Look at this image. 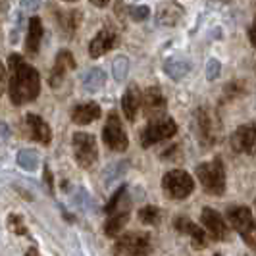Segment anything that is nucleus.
Segmentation results:
<instances>
[{
  "instance_id": "16",
  "label": "nucleus",
  "mask_w": 256,
  "mask_h": 256,
  "mask_svg": "<svg viewBox=\"0 0 256 256\" xmlns=\"http://www.w3.org/2000/svg\"><path fill=\"white\" fill-rule=\"evenodd\" d=\"M118 44V33L112 27H102L89 44L90 58H100L106 52H110Z\"/></svg>"
},
{
  "instance_id": "37",
  "label": "nucleus",
  "mask_w": 256,
  "mask_h": 256,
  "mask_svg": "<svg viewBox=\"0 0 256 256\" xmlns=\"http://www.w3.org/2000/svg\"><path fill=\"white\" fill-rule=\"evenodd\" d=\"M27 254H38V250L37 248H29V250H27Z\"/></svg>"
},
{
  "instance_id": "36",
  "label": "nucleus",
  "mask_w": 256,
  "mask_h": 256,
  "mask_svg": "<svg viewBox=\"0 0 256 256\" xmlns=\"http://www.w3.org/2000/svg\"><path fill=\"white\" fill-rule=\"evenodd\" d=\"M90 2H92V4L96 6V8H104V6H106V4L110 2V0H90Z\"/></svg>"
},
{
  "instance_id": "35",
  "label": "nucleus",
  "mask_w": 256,
  "mask_h": 256,
  "mask_svg": "<svg viewBox=\"0 0 256 256\" xmlns=\"http://www.w3.org/2000/svg\"><path fill=\"white\" fill-rule=\"evenodd\" d=\"M248 40H250V44H252V46L256 44V38H254V26L248 27Z\"/></svg>"
},
{
  "instance_id": "5",
  "label": "nucleus",
  "mask_w": 256,
  "mask_h": 256,
  "mask_svg": "<svg viewBox=\"0 0 256 256\" xmlns=\"http://www.w3.org/2000/svg\"><path fill=\"white\" fill-rule=\"evenodd\" d=\"M176 133H178V124L174 122V118H170V116L152 118L141 133L142 148H148V146H152V144H156V142L160 141H168Z\"/></svg>"
},
{
  "instance_id": "6",
  "label": "nucleus",
  "mask_w": 256,
  "mask_h": 256,
  "mask_svg": "<svg viewBox=\"0 0 256 256\" xmlns=\"http://www.w3.org/2000/svg\"><path fill=\"white\" fill-rule=\"evenodd\" d=\"M162 189L172 200H185L194 191V181L183 170H170L162 178Z\"/></svg>"
},
{
  "instance_id": "18",
  "label": "nucleus",
  "mask_w": 256,
  "mask_h": 256,
  "mask_svg": "<svg viewBox=\"0 0 256 256\" xmlns=\"http://www.w3.org/2000/svg\"><path fill=\"white\" fill-rule=\"evenodd\" d=\"M26 126L29 129V137L33 141L40 142V144H50L52 141V129L50 126L37 114H27L26 116Z\"/></svg>"
},
{
  "instance_id": "9",
  "label": "nucleus",
  "mask_w": 256,
  "mask_h": 256,
  "mask_svg": "<svg viewBox=\"0 0 256 256\" xmlns=\"http://www.w3.org/2000/svg\"><path fill=\"white\" fill-rule=\"evenodd\" d=\"M102 141L112 152H124V150H128L129 139L128 135H126V129L122 126V120H120L118 112H110L108 114L106 126L102 128Z\"/></svg>"
},
{
  "instance_id": "25",
  "label": "nucleus",
  "mask_w": 256,
  "mask_h": 256,
  "mask_svg": "<svg viewBox=\"0 0 256 256\" xmlns=\"http://www.w3.org/2000/svg\"><path fill=\"white\" fill-rule=\"evenodd\" d=\"M246 94V85L243 81H231L224 87V94H222V102H228V100H235L239 96Z\"/></svg>"
},
{
  "instance_id": "22",
  "label": "nucleus",
  "mask_w": 256,
  "mask_h": 256,
  "mask_svg": "<svg viewBox=\"0 0 256 256\" xmlns=\"http://www.w3.org/2000/svg\"><path fill=\"white\" fill-rule=\"evenodd\" d=\"M139 106H141V90L137 87V83H131L122 96V108H124V114L128 118V122H135Z\"/></svg>"
},
{
  "instance_id": "29",
  "label": "nucleus",
  "mask_w": 256,
  "mask_h": 256,
  "mask_svg": "<svg viewBox=\"0 0 256 256\" xmlns=\"http://www.w3.org/2000/svg\"><path fill=\"white\" fill-rule=\"evenodd\" d=\"M8 230L12 231V233H16V235H26V237L29 235L26 222H24V218L20 214H10L8 216Z\"/></svg>"
},
{
  "instance_id": "14",
  "label": "nucleus",
  "mask_w": 256,
  "mask_h": 256,
  "mask_svg": "<svg viewBox=\"0 0 256 256\" xmlns=\"http://www.w3.org/2000/svg\"><path fill=\"white\" fill-rule=\"evenodd\" d=\"M52 12H54V20L58 24V31L68 38L74 37L79 26H81V18H83L81 10H62V8L58 10V8H52Z\"/></svg>"
},
{
  "instance_id": "28",
  "label": "nucleus",
  "mask_w": 256,
  "mask_h": 256,
  "mask_svg": "<svg viewBox=\"0 0 256 256\" xmlns=\"http://www.w3.org/2000/svg\"><path fill=\"white\" fill-rule=\"evenodd\" d=\"M112 74L116 81H124L129 74V60L128 56H118L112 64Z\"/></svg>"
},
{
  "instance_id": "8",
  "label": "nucleus",
  "mask_w": 256,
  "mask_h": 256,
  "mask_svg": "<svg viewBox=\"0 0 256 256\" xmlns=\"http://www.w3.org/2000/svg\"><path fill=\"white\" fill-rule=\"evenodd\" d=\"M74 144V156H76L77 164L83 170H90L98 160V148H96V139L85 133V131H77L72 137Z\"/></svg>"
},
{
  "instance_id": "21",
  "label": "nucleus",
  "mask_w": 256,
  "mask_h": 256,
  "mask_svg": "<svg viewBox=\"0 0 256 256\" xmlns=\"http://www.w3.org/2000/svg\"><path fill=\"white\" fill-rule=\"evenodd\" d=\"M181 18H183V6L172 0V2L162 4V6L158 8L156 24L162 27H176L178 24H180Z\"/></svg>"
},
{
  "instance_id": "30",
  "label": "nucleus",
  "mask_w": 256,
  "mask_h": 256,
  "mask_svg": "<svg viewBox=\"0 0 256 256\" xmlns=\"http://www.w3.org/2000/svg\"><path fill=\"white\" fill-rule=\"evenodd\" d=\"M128 14L133 22H144L150 18V8L148 6H129Z\"/></svg>"
},
{
  "instance_id": "38",
  "label": "nucleus",
  "mask_w": 256,
  "mask_h": 256,
  "mask_svg": "<svg viewBox=\"0 0 256 256\" xmlns=\"http://www.w3.org/2000/svg\"><path fill=\"white\" fill-rule=\"evenodd\" d=\"M64 2H76V0H64Z\"/></svg>"
},
{
  "instance_id": "11",
  "label": "nucleus",
  "mask_w": 256,
  "mask_h": 256,
  "mask_svg": "<svg viewBox=\"0 0 256 256\" xmlns=\"http://www.w3.org/2000/svg\"><path fill=\"white\" fill-rule=\"evenodd\" d=\"M200 224L204 231H208V235L214 239V241H228L230 239V226L226 224V220L222 218L218 210L206 206L200 212Z\"/></svg>"
},
{
  "instance_id": "3",
  "label": "nucleus",
  "mask_w": 256,
  "mask_h": 256,
  "mask_svg": "<svg viewBox=\"0 0 256 256\" xmlns=\"http://www.w3.org/2000/svg\"><path fill=\"white\" fill-rule=\"evenodd\" d=\"M196 178L208 194L224 196V192H226V166H224V160L220 156H216L210 162L198 164Z\"/></svg>"
},
{
  "instance_id": "32",
  "label": "nucleus",
  "mask_w": 256,
  "mask_h": 256,
  "mask_svg": "<svg viewBox=\"0 0 256 256\" xmlns=\"http://www.w3.org/2000/svg\"><path fill=\"white\" fill-rule=\"evenodd\" d=\"M40 2H42V0H20L22 8H24V10H29V12H35L38 6H40Z\"/></svg>"
},
{
  "instance_id": "15",
  "label": "nucleus",
  "mask_w": 256,
  "mask_h": 256,
  "mask_svg": "<svg viewBox=\"0 0 256 256\" xmlns=\"http://www.w3.org/2000/svg\"><path fill=\"white\" fill-rule=\"evenodd\" d=\"M141 104L144 108V116L146 118H158L166 112L168 100L160 87H148L141 96Z\"/></svg>"
},
{
  "instance_id": "10",
  "label": "nucleus",
  "mask_w": 256,
  "mask_h": 256,
  "mask_svg": "<svg viewBox=\"0 0 256 256\" xmlns=\"http://www.w3.org/2000/svg\"><path fill=\"white\" fill-rule=\"evenodd\" d=\"M150 252H152V244L148 233H126L114 244V254L142 256Z\"/></svg>"
},
{
  "instance_id": "19",
  "label": "nucleus",
  "mask_w": 256,
  "mask_h": 256,
  "mask_svg": "<svg viewBox=\"0 0 256 256\" xmlns=\"http://www.w3.org/2000/svg\"><path fill=\"white\" fill-rule=\"evenodd\" d=\"M42 35H44V29H42L40 18H37V16L29 18V22H27V35H26V52L29 56H37L38 54L40 42H42Z\"/></svg>"
},
{
  "instance_id": "31",
  "label": "nucleus",
  "mask_w": 256,
  "mask_h": 256,
  "mask_svg": "<svg viewBox=\"0 0 256 256\" xmlns=\"http://www.w3.org/2000/svg\"><path fill=\"white\" fill-rule=\"evenodd\" d=\"M220 70H222V64H220L216 58H210V60H208V64H206V77H208V81L218 79Z\"/></svg>"
},
{
  "instance_id": "34",
  "label": "nucleus",
  "mask_w": 256,
  "mask_h": 256,
  "mask_svg": "<svg viewBox=\"0 0 256 256\" xmlns=\"http://www.w3.org/2000/svg\"><path fill=\"white\" fill-rule=\"evenodd\" d=\"M4 85H6V72H4L2 62H0V94L4 92Z\"/></svg>"
},
{
  "instance_id": "13",
  "label": "nucleus",
  "mask_w": 256,
  "mask_h": 256,
  "mask_svg": "<svg viewBox=\"0 0 256 256\" xmlns=\"http://www.w3.org/2000/svg\"><path fill=\"white\" fill-rule=\"evenodd\" d=\"M76 58H74V54L64 48V50H60L56 54V62L52 66V72H50V79H48V83H50L52 89H58L60 85H62V81H64V77L68 72H72V70H76Z\"/></svg>"
},
{
  "instance_id": "4",
  "label": "nucleus",
  "mask_w": 256,
  "mask_h": 256,
  "mask_svg": "<svg viewBox=\"0 0 256 256\" xmlns=\"http://www.w3.org/2000/svg\"><path fill=\"white\" fill-rule=\"evenodd\" d=\"M226 216L230 220V226L241 235L244 243L248 244L250 250H254L256 246V226L252 210L248 206H230Z\"/></svg>"
},
{
  "instance_id": "7",
  "label": "nucleus",
  "mask_w": 256,
  "mask_h": 256,
  "mask_svg": "<svg viewBox=\"0 0 256 256\" xmlns=\"http://www.w3.org/2000/svg\"><path fill=\"white\" fill-rule=\"evenodd\" d=\"M196 122V139L202 148H212L220 139V124L216 116L210 112V108H198L194 112Z\"/></svg>"
},
{
  "instance_id": "33",
  "label": "nucleus",
  "mask_w": 256,
  "mask_h": 256,
  "mask_svg": "<svg viewBox=\"0 0 256 256\" xmlns=\"http://www.w3.org/2000/svg\"><path fill=\"white\" fill-rule=\"evenodd\" d=\"M42 178H44V181H46V185H48L50 192H54V178H52L50 168L46 166V164H44V174H42Z\"/></svg>"
},
{
  "instance_id": "1",
  "label": "nucleus",
  "mask_w": 256,
  "mask_h": 256,
  "mask_svg": "<svg viewBox=\"0 0 256 256\" xmlns=\"http://www.w3.org/2000/svg\"><path fill=\"white\" fill-rule=\"evenodd\" d=\"M10 66V83H8V94L14 106H24L33 102L40 92V76L31 64H27L20 54L8 56Z\"/></svg>"
},
{
  "instance_id": "27",
  "label": "nucleus",
  "mask_w": 256,
  "mask_h": 256,
  "mask_svg": "<svg viewBox=\"0 0 256 256\" xmlns=\"http://www.w3.org/2000/svg\"><path fill=\"white\" fill-rule=\"evenodd\" d=\"M139 220L144 226H158L162 220V210L158 206H144L139 210Z\"/></svg>"
},
{
  "instance_id": "20",
  "label": "nucleus",
  "mask_w": 256,
  "mask_h": 256,
  "mask_svg": "<svg viewBox=\"0 0 256 256\" xmlns=\"http://www.w3.org/2000/svg\"><path fill=\"white\" fill-rule=\"evenodd\" d=\"M102 114V110H100V106L96 102H81V104H76L74 108H72V122L77 124V126H89L90 122H94V120H98Z\"/></svg>"
},
{
  "instance_id": "23",
  "label": "nucleus",
  "mask_w": 256,
  "mask_h": 256,
  "mask_svg": "<svg viewBox=\"0 0 256 256\" xmlns=\"http://www.w3.org/2000/svg\"><path fill=\"white\" fill-rule=\"evenodd\" d=\"M164 72L172 77L174 81H181L183 77L191 72V62L185 60V58H180V56H172L164 62Z\"/></svg>"
},
{
  "instance_id": "2",
  "label": "nucleus",
  "mask_w": 256,
  "mask_h": 256,
  "mask_svg": "<svg viewBox=\"0 0 256 256\" xmlns=\"http://www.w3.org/2000/svg\"><path fill=\"white\" fill-rule=\"evenodd\" d=\"M104 212L108 216L106 224H104L106 237H118L129 222V216H131V200L128 196V185H122L110 196V200L104 206Z\"/></svg>"
},
{
  "instance_id": "17",
  "label": "nucleus",
  "mask_w": 256,
  "mask_h": 256,
  "mask_svg": "<svg viewBox=\"0 0 256 256\" xmlns=\"http://www.w3.org/2000/svg\"><path fill=\"white\" fill-rule=\"evenodd\" d=\"M174 228H176L178 233L189 235L194 248H206V246H208L206 231L202 230V228H198V226H196L194 222H191L187 216H178V218L174 220Z\"/></svg>"
},
{
  "instance_id": "24",
  "label": "nucleus",
  "mask_w": 256,
  "mask_h": 256,
  "mask_svg": "<svg viewBox=\"0 0 256 256\" xmlns=\"http://www.w3.org/2000/svg\"><path fill=\"white\" fill-rule=\"evenodd\" d=\"M81 81H83V89L87 90V92H96V90H100L104 87L106 74H104V70H100V68H90V70H87L83 74Z\"/></svg>"
},
{
  "instance_id": "12",
  "label": "nucleus",
  "mask_w": 256,
  "mask_h": 256,
  "mask_svg": "<svg viewBox=\"0 0 256 256\" xmlns=\"http://www.w3.org/2000/svg\"><path fill=\"white\" fill-rule=\"evenodd\" d=\"M254 142H256V128L254 124L241 126L233 135H231V148L239 154H254Z\"/></svg>"
},
{
  "instance_id": "26",
  "label": "nucleus",
  "mask_w": 256,
  "mask_h": 256,
  "mask_svg": "<svg viewBox=\"0 0 256 256\" xmlns=\"http://www.w3.org/2000/svg\"><path fill=\"white\" fill-rule=\"evenodd\" d=\"M18 164L27 172H35L38 166V154L31 148H24L18 154Z\"/></svg>"
}]
</instances>
